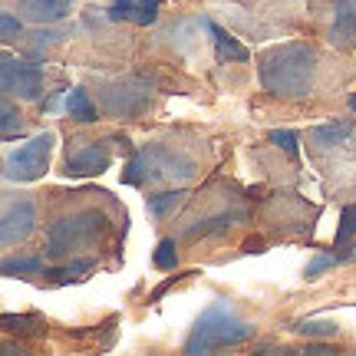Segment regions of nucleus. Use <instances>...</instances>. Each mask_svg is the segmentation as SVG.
<instances>
[{
    "label": "nucleus",
    "instance_id": "obj_4",
    "mask_svg": "<svg viewBox=\"0 0 356 356\" xmlns=\"http://www.w3.org/2000/svg\"><path fill=\"white\" fill-rule=\"evenodd\" d=\"M195 172L191 159H185L181 152L162 149V145H149L142 152L132 155V162L122 172V181L129 185H142V181H162V178H188Z\"/></svg>",
    "mask_w": 356,
    "mask_h": 356
},
{
    "label": "nucleus",
    "instance_id": "obj_8",
    "mask_svg": "<svg viewBox=\"0 0 356 356\" xmlns=\"http://www.w3.org/2000/svg\"><path fill=\"white\" fill-rule=\"evenodd\" d=\"M37 225V211L30 202H17L3 211V221H0V241L7 244H20L24 238H30V231Z\"/></svg>",
    "mask_w": 356,
    "mask_h": 356
},
{
    "label": "nucleus",
    "instance_id": "obj_1",
    "mask_svg": "<svg viewBox=\"0 0 356 356\" xmlns=\"http://www.w3.org/2000/svg\"><path fill=\"white\" fill-rule=\"evenodd\" d=\"M261 86L280 99H304L314 92L317 76V50L310 43H280L267 50L257 63Z\"/></svg>",
    "mask_w": 356,
    "mask_h": 356
},
{
    "label": "nucleus",
    "instance_id": "obj_28",
    "mask_svg": "<svg viewBox=\"0 0 356 356\" xmlns=\"http://www.w3.org/2000/svg\"><path fill=\"white\" fill-rule=\"evenodd\" d=\"M60 37V33H53V30H37V33H30L33 40V47H43V43H53V40Z\"/></svg>",
    "mask_w": 356,
    "mask_h": 356
},
{
    "label": "nucleus",
    "instance_id": "obj_12",
    "mask_svg": "<svg viewBox=\"0 0 356 356\" xmlns=\"http://www.w3.org/2000/svg\"><path fill=\"white\" fill-rule=\"evenodd\" d=\"M109 20H129L136 26H149L159 20V0H113Z\"/></svg>",
    "mask_w": 356,
    "mask_h": 356
},
{
    "label": "nucleus",
    "instance_id": "obj_23",
    "mask_svg": "<svg viewBox=\"0 0 356 356\" xmlns=\"http://www.w3.org/2000/svg\"><path fill=\"white\" fill-rule=\"evenodd\" d=\"M267 139L274 142L277 149H284L291 159H297V132H291V129H270Z\"/></svg>",
    "mask_w": 356,
    "mask_h": 356
},
{
    "label": "nucleus",
    "instance_id": "obj_2",
    "mask_svg": "<svg viewBox=\"0 0 356 356\" xmlns=\"http://www.w3.org/2000/svg\"><path fill=\"white\" fill-rule=\"evenodd\" d=\"M254 333H257L254 323L238 317V314H234V307H231L228 300H215L202 317L195 320L188 340H185V353L188 356L215 353V350H225V346L248 343Z\"/></svg>",
    "mask_w": 356,
    "mask_h": 356
},
{
    "label": "nucleus",
    "instance_id": "obj_10",
    "mask_svg": "<svg viewBox=\"0 0 356 356\" xmlns=\"http://www.w3.org/2000/svg\"><path fill=\"white\" fill-rule=\"evenodd\" d=\"M106 168H109V152H106V145H99V142H92V145H86V149H79L76 155L66 159V175L70 178L102 175Z\"/></svg>",
    "mask_w": 356,
    "mask_h": 356
},
{
    "label": "nucleus",
    "instance_id": "obj_13",
    "mask_svg": "<svg viewBox=\"0 0 356 356\" xmlns=\"http://www.w3.org/2000/svg\"><path fill=\"white\" fill-rule=\"evenodd\" d=\"M208 30H211V37H215L218 60H225V63H248V60H251V53H248V47H244V43H238V40L231 37L228 30H225V26L208 24Z\"/></svg>",
    "mask_w": 356,
    "mask_h": 356
},
{
    "label": "nucleus",
    "instance_id": "obj_25",
    "mask_svg": "<svg viewBox=\"0 0 356 356\" xmlns=\"http://www.w3.org/2000/svg\"><path fill=\"white\" fill-rule=\"evenodd\" d=\"M0 33H3V43H13L20 37V20L13 13H0Z\"/></svg>",
    "mask_w": 356,
    "mask_h": 356
},
{
    "label": "nucleus",
    "instance_id": "obj_15",
    "mask_svg": "<svg viewBox=\"0 0 356 356\" xmlns=\"http://www.w3.org/2000/svg\"><path fill=\"white\" fill-rule=\"evenodd\" d=\"M350 136H353V122H350V119H340V122H327V126L310 129V139L320 142V145H343Z\"/></svg>",
    "mask_w": 356,
    "mask_h": 356
},
{
    "label": "nucleus",
    "instance_id": "obj_14",
    "mask_svg": "<svg viewBox=\"0 0 356 356\" xmlns=\"http://www.w3.org/2000/svg\"><path fill=\"white\" fill-rule=\"evenodd\" d=\"M66 113H70V119H76V122H96L99 115H96V102L89 99L86 89H70L66 92Z\"/></svg>",
    "mask_w": 356,
    "mask_h": 356
},
{
    "label": "nucleus",
    "instance_id": "obj_29",
    "mask_svg": "<svg viewBox=\"0 0 356 356\" xmlns=\"http://www.w3.org/2000/svg\"><path fill=\"white\" fill-rule=\"evenodd\" d=\"M350 109H353V113H356V96H350Z\"/></svg>",
    "mask_w": 356,
    "mask_h": 356
},
{
    "label": "nucleus",
    "instance_id": "obj_22",
    "mask_svg": "<svg viewBox=\"0 0 356 356\" xmlns=\"http://www.w3.org/2000/svg\"><path fill=\"white\" fill-rule=\"evenodd\" d=\"M152 264L159 267V270H175L178 251H175V241H172V238L159 241V248H155V254H152Z\"/></svg>",
    "mask_w": 356,
    "mask_h": 356
},
{
    "label": "nucleus",
    "instance_id": "obj_21",
    "mask_svg": "<svg viewBox=\"0 0 356 356\" xmlns=\"http://www.w3.org/2000/svg\"><path fill=\"white\" fill-rule=\"evenodd\" d=\"M178 202H181V191H178V188H172V191H159V195H152V198H149V215L162 218L165 211H172V208H175Z\"/></svg>",
    "mask_w": 356,
    "mask_h": 356
},
{
    "label": "nucleus",
    "instance_id": "obj_6",
    "mask_svg": "<svg viewBox=\"0 0 356 356\" xmlns=\"http://www.w3.org/2000/svg\"><path fill=\"white\" fill-rule=\"evenodd\" d=\"M0 79H3V92H17L20 99L37 102L43 96V66L13 60V53H3Z\"/></svg>",
    "mask_w": 356,
    "mask_h": 356
},
{
    "label": "nucleus",
    "instance_id": "obj_5",
    "mask_svg": "<svg viewBox=\"0 0 356 356\" xmlns=\"http://www.w3.org/2000/svg\"><path fill=\"white\" fill-rule=\"evenodd\" d=\"M53 132H40L33 139L20 145L17 152L3 162V175L10 181H37L40 175H47L50 168V152H53Z\"/></svg>",
    "mask_w": 356,
    "mask_h": 356
},
{
    "label": "nucleus",
    "instance_id": "obj_3",
    "mask_svg": "<svg viewBox=\"0 0 356 356\" xmlns=\"http://www.w3.org/2000/svg\"><path fill=\"white\" fill-rule=\"evenodd\" d=\"M102 228H106V218L99 211H76L53 221L47 231V257H66L70 251L89 248L92 241H99Z\"/></svg>",
    "mask_w": 356,
    "mask_h": 356
},
{
    "label": "nucleus",
    "instance_id": "obj_9",
    "mask_svg": "<svg viewBox=\"0 0 356 356\" xmlns=\"http://www.w3.org/2000/svg\"><path fill=\"white\" fill-rule=\"evenodd\" d=\"M330 43L340 50L356 47V0H333V26Z\"/></svg>",
    "mask_w": 356,
    "mask_h": 356
},
{
    "label": "nucleus",
    "instance_id": "obj_18",
    "mask_svg": "<svg viewBox=\"0 0 356 356\" xmlns=\"http://www.w3.org/2000/svg\"><path fill=\"white\" fill-rule=\"evenodd\" d=\"M293 333H300V337H327V340H333L337 333H340V327L337 323H323V320H300V323H293Z\"/></svg>",
    "mask_w": 356,
    "mask_h": 356
},
{
    "label": "nucleus",
    "instance_id": "obj_11",
    "mask_svg": "<svg viewBox=\"0 0 356 356\" xmlns=\"http://www.w3.org/2000/svg\"><path fill=\"white\" fill-rule=\"evenodd\" d=\"M73 10V0H20L17 13L26 17L30 24H56Z\"/></svg>",
    "mask_w": 356,
    "mask_h": 356
},
{
    "label": "nucleus",
    "instance_id": "obj_27",
    "mask_svg": "<svg viewBox=\"0 0 356 356\" xmlns=\"http://www.w3.org/2000/svg\"><path fill=\"white\" fill-rule=\"evenodd\" d=\"M3 323L7 327H20L24 333H37V317H13V314H3Z\"/></svg>",
    "mask_w": 356,
    "mask_h": 356
},
{
    "label": "nucleus",
    "instance_id": "obj_7",
    "mask_svg": "<svg viewBox=\"0 0 356 356\" xmlns=\"http://www.w3.org/2000/svg\"><path fill=\"white\" fill-rule=\"evenodd\" d=\"M149 102V83L142 79H119L113 86L102 89V106L109 115H136Z\"/></svg>",
    "mask_w": 356,
    "mask_h": 356
},
{
    "label": "nucleus",
    "instance_id": "obj_20",
    "mask_svg": "<svg viewBox=\"0 0 356 356\" xmlns=\"http://www.w3.org/2000/svg\"><path fill=\"white\" fill-rule=\"evenodd\" d=\"M43 270V257H7L3 261V274H40Z\"/></svg>",
    "mask_w": 356,
    "mask_h": 356
},
{
    "label": "nucleus",
    "instance_id": "obj_17",
    "mask_svg": "<svg viewBox=\"0 0 356 356\" xmlns=\"http://www.w3.org/2000/svg\"><path fill=\"white\" fill-rule=\"evenodd\" d=\"M92 261L89 257H83V261H70L66 267H56V270H50V277L56 280V284H70V280H83L92 270Z\"/></svg>",
    "mask_w": 356,
    "mask_h": 356
},
{
    "label": "nucleus",
    "instance_id": "obj_19",
    "mask_svg": "<svg viewBox=\"0 0 356 356\" xmlns=\"http://www.w3.org/2000/svg\"><path fill=\"white\" fill-rule=\"evenodd\" d=\"M353 234H356V204H346L343 211H340V228H337V234H333V244L343 248Z\"/></svg>",
    "mask_w": 356,
    "mask_h": 356
},
{
    "label": "nucleus",
    "instance_id": "obj_26",
    "mask_svg": "<svg viewBox=\"0 0 356 356\" xmlns=\"http://www.w3.org/2000/svg\"><path fill=\"white\" fill-rule=\"evenodd\" d=\"M20 115L13 109L10 102H3V139H13V136H20V122H17Z\"/></svg>",
    "mask_w": 356,
    "mask_h": 356
},
{
    "label": "nucleus",
    "instance_id": "obj_16",
    "mask_svg": "<svg viewBox=\"0 0 356 356\" xmlns=\"http://www.w3.org/2000/svg\"><path fill=\"white\" fill-rule=\"evenodd\" d=\"M241 211H225V215H215V218H208V221H198V225H191L188 234L195 238V234H211V231H225L231 228L234 221H241Z\"/></svg>",
    "mask_w": 356,
    "mask_h": 356
},
{
    "label": "nucleus",
    "instance_id": "obj_24",
    "mask_svg": "<svg viewBox=\"0 0 356 356\" xmlns=\"http://www.w3.org/2000/svg\"><path fill=\"white\" fill-rule=\"evenodd\" d=\"M340 261H343V257L333 254V251H327V254H317L314 261H310V264H307V280L320 277L323 270H330V267H333V264H340Z\"/></svg>",
    "mask_w": 356,
    "mask_h": 356
}]
</instances>
